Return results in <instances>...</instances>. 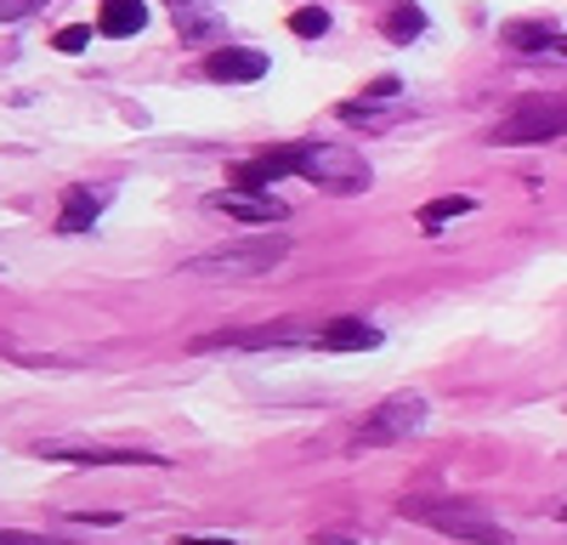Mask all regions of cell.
I'll return each instance as SVG.
<instances>
[{"mask_svg": "<svg viewBox=\"0 0 567 545\" xmlns=\"http://www.w3.org/2000/svg\"><path fill=\"white\" fill-rule=\"evenodd\" d=\"M216 29H221V12L210 7V0H176V34H182L187 45L216 40Z\"/></svg>", "mask_w": 567, "mask_h": 545, "instance_id": "11", "label": "cell"}, {"mask_svg": "<svg viewBox=\"0 0 567 545\" xmlns=\"http://www.w3.org/2000/svg\"><path fill=\"white\" fill-rule=\"evenodd\" d=\"M465 210H477V199H471V194L432 199V205H420V227H443V222H454V216H465Z\"/></svg>", "mask_w": 567, "mask_h": 545, "instance_id": "14", "label": "cell"}, {"mask_svg": "<svg viewBox=\"0 0 567 545\" xmlns=\"http://www.w3.org/2000/svg\"><path fill=\"white\" fill-rule=\"evenodd\" d=\"M103 216V194H91V188H69L63 194V216H58V234H85L91 222Z\"/></svg>", "mask_w": 567, "mask_h": 545, "instance_id": "12", "label": "cell"}, {"mask_svg": "<svg viewBox=\"0 0 567 545\" xmlns=\"http://www.w3.org/2000/svg\"><path fill=\"white\" fill-rule=\"evenodd\" d=\"M176 545H233V539H199V534H182Z\"/></svg>", "mask_w": 567, "mask_h": 545, "instance_id": "20", "label": "cell"}, {"mask_svg": "<svg viewBox=\"0 0 567 545\" xmlns=\"http://www.w3.org/2000/svg\"><path fill=\"white\" fill-rule=\"evenodd\" d=\"M381 29H386V40H398V45H403V40H414V34L425 29V18H420V7H392Z\"/></svg>", "mask_w": 567, "mask_h": 545, "instance_id": "16", "label": "cell"}, {"mask_svg": "<svg viewBox=\"0 0 567 545\" xmlns=\"http://www.w3.org/2000/svg\"><path fill=\"white\" fill-rule=\"evenodd\" d=\"M403 517H420V523H432L437 534L449 539H471V545H511V528L483 517V512H471V506H425V500H409Z\"/></svg>", "mask_w": 567, "mask_h": 545, "instance_id": "5", "label": "cell"}, {"mask_svg": "<svg viewBox=\"0 0 567 545\" xmlns=\"http://www.w3.org/2000/svg\"><path fill=\"white\" fill-rule=\"evenodd\" d=\"M381 341H386V336L374 330V325H363V318H336V325L318 330L312 347H323V352H374Z\"/></svg>", "mask_w": 567, "mask_h": 545, "instance_id": "9", "label": "cell"}, {"mask_svg": "<svg viewBox=\"0 0 567 545\" xmlns=\"http://www.w3.org/2000/svg\"><path fill=\"white\" fill-rule=\"evenodd\" d=\"M29 7H34V0H0V18H7V23H12V18H23Z\"/></svg>", "mask_w": 567, "mask_h": 545, "instance_id": "19", "label": "cell"}, {"mask_svg": "<svg viewBox=\"0 0 567 545\" xmlns=\"http://www.w3.org/2000/svg\"><path fill=\"white\" fill-rule=\"evenodd\" d=\"M318 545H358V539H347V534H318Z\"/></svg>", "mask_w": 567, "mask_h": 545, "instance_id": "22", "label": "cell"}, {"mask_svg": "<svg viewBox=\"0 0 567 545\" xmlns=\"http://www.w3.org/2000/svg\"><path fill=\"white\" fill-rule=\"evenodd\" d=\"M40 461H69V466H159V454H136L120 443H85V438H40Z\"/></svg>", "mask_w": 567, "mask_h": 545, "instance_id": "6", "label": "cell"}, {"mask_svg": "<svg viewBox=\"0 0 567 545\" xmlns=\"http://www.w3.org/2000/svg\"><path fill=\"white\" fill-rule=\"evenodd\" d=\"M556 34V23H505V45H516V52L539 58V45Z\"/></svg>", "mask_w": 567, "mask_h": 545, "instance_id": "15", "label": "cell"}, {"mask_svg": "<svg viewBox=\"0 0 567 545\" xmlns=\"http://www.w3.org/2000/svg\"><path fill=\"white\" fill-rule=\"evenodd\" d=\"M425 426V398L420 392H392L386 403H374L369 415H363V426H358V449H386V443H403V438H414Z\"/></svg>", "mask_w": 567, "mask_h": 545, "instance_id": "3", "label": "cell"}, {"mask_svg": "<svg viewBox=\"0 0 567 545\" xmlns=\"http://www.w3.org/2000/svg\"><path fill=\"white\" fill-rule=\"evenodd\" d=\"M85 45H91V29H85V23L58 29V52H85Z\"/></svg>", "mask_w": 567, "mask_h": 545, "instance_id": "18", "label": "cell"}, {"mask_svg": "<svg viewBox=\"0 0 567 545\" xmlns=\"http://www.w3.org/2000/svg\"><path fill=\"white\" fill-rule=\"evenodd\" d=\"M296 176L318 182L323 194H358L369 188V165L358 148H329V143H296Z\"/></svg>", "mask_w": 567, "mask_h": 545, "instance_id": "1", "label": "cell"}, {"mask_svg": "<svg viewBox=\"0 0 567 545\" xmlns=\"http://www.w3.org/2000/svg\"><path fill=\"white\" fill-rule=\"evenodd\" d=\"M142 23H148V7H142V0H103V18H97V29H103L109 40L142 34Z\"/></svg>", "mask_w": 567, "mask_h": 545, "instance_id": "13", "label": "cell"}, {"mask_svg": "<svg viewBox=\"0 0 567 545\" xmlns=\"http://www.w3.org/2000/svg\"><path fill=\"white\" fill-rule=\"evenodd\" d=\"M290 34H301V40L329 34V12H323V7H301V12H290Z\"/></svg>", "mask_w": 567, "mask_h": 545, "instance_id": "17", "label": "cell"}, {"mask_svg": "<svg viewBox=\"0 0 567 545\" xmlns=\"http://www.w3.org/2000/svg\"><path fill=\"white\" fill-rule=\"evenodd\" d=\"M205 74L210 80H227V85H250V80L267 74V58L256 52V45H221V52L205 63Z\"/></svg>", "mask_w": 567, "mask_h": 545, "instance_id": "8", "label": "cell"}, {"mask_svg": "<svg viewBox=\"0 0 567 545\" xmlns=\"http://www.w3.org/2000/svg\"><path fill=\"white\" fill-rule=\"evenodd\" d=\"M278 176H296V148H278V154H261V160H245L233 171V188H267Z\"/></svg>", "mask_w": 567, "mask_h": 545, "instance_id": "10", "label": "cell"}, {"mask_svg": "<svg viewBox=\"0 0 567 545\" xmlns=\"http://www.w3.org/2000/svg\"><path fill=\"white\" fill-rule=\"evenodd\" d=\"M550 136H567V97H528L494 125V143H505V148L550 143Z\"/></svg>", "mask_w": 567, "mask_h": 545, "instance_id": "4", "label": "cell"}, {"mask_svg": "<svg viewBox=\"0 0 567 545\" xmlns=\"http://www.w3.org/2000/svg\"><path fill=\"white\" fill-rule=\"evenodd\" d=\"M561 517H567V512H561Z\"/></svg>", "mask_w": 567, "mask_h": 545, "instance_id": "23", "label": "cell"}, {"mask_svg": "<svg viewBox=\"0 0 567 545\" xmlns=\"http://www.w3.org/2000/svg\"><path fill=\"white\" fill-rule=\"evenodd\" d=\"M0 545H40L34 534H0Z\"/></svg>", "mask_w": 567, "mask_h": 545, "instance_id": "21", "label": "cell"}, {"mask_svg": "<svg viewBox=\"0 0 567 545\" xmlns=\"http://www.w3.org/2000/svg\"><path fill=\"white\" fill-rule=\"evenodd\" d=\"M216 216H233V222H284V216H290V210H284L272 194H250V188H221V194H210L205 199Z\"/></svg>", "mask_w": 567, "mask_h": 545, "instance_id": "7", "label": "cell"}, {"mask_svg": "<svg viewBox=\"0 0 567 545\" xmlns=\"http://www.w3.org/2000/svg\"><path fill=\"white\" fill-rule=\"evenodd\" d=\"M284 239H256V245H233V250H210V256H194L182 261L187 279H256V272L278 267L284 261Z\"/></svg>", "mask_w": 567, "mask_h": 545, "instance_id": "2", "label": "cell"}]
</instances>
